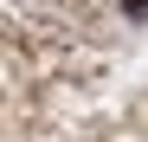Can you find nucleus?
<instances>
[{
    "mask_svg": "<svg viewBox=\"0 0 148 142\" xmlns=\"http://www.w3.org/2000/svg\"><path fill=\"white\" fill-rule=\"evenodd\" d=\"M122 13H129V19H148V0H122Z\"/></svg>",
    "mask_w": 148,
    "mask_h": 142,
    "instance_id": "f257e3e1",
    "label": "nucleus"
}]
</instances>
